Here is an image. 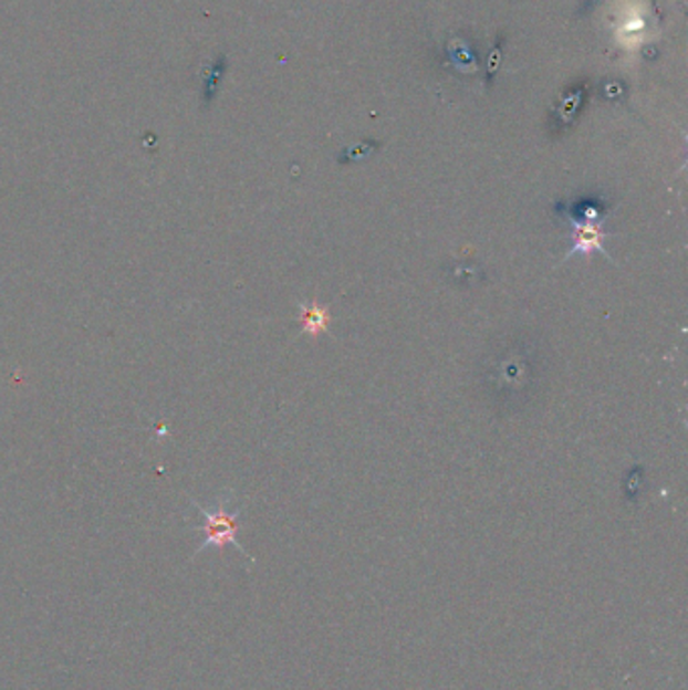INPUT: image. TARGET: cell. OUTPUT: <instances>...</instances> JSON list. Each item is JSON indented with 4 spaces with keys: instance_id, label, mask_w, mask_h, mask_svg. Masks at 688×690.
<instances>
[{
    "instance_id": "3957f363",
    "label": "cell",
    "mask_w": 688,
    "mask_h": 690,
    "mask_svg": "<svg viewBox=\"0 0 688 690\" xmlns=\"http://www.w3.org/2000/svg\"><path fill=\"white\" fill-rule=\"evenodd\" d=\"M299 325H301V334L313 335L317 337L320 334L330 332V307L322 305L317 301H301L298 305Z\"/></svg>"
},
{
    "instance_id": "6da1fadb",
    "label": "cell",
    "mask_w": 688,
    "mask_h": 690,
    "mask_svg": "<svg viewBox=\"0 0 688 690\" xmlns=\"http://www.w3.org/2000/svg\"><path fill=\"white\" fill-rule=\"evenodd\" d=\"M230 503H232V496L225 495L218 499L217 503L212 505V509H208V506L200 505V503H196L192 501V505L202 513V518H205V523L198 527V530L205 533V541L200 543V547L196 550V553H202L208 547H217V550H222V547H227V545H232V547H237L242 555H247V557H251L249 553L244 552V547H242L239 540H237V535H239V530H241V506H237V509H230Z\"/></svg>"
},
{
    "instance_id": "7a4b0ae2",
    "label": "cell",
    "mask_w": 688,
    "mask_h": 690,
    "mask_svg": "<svg viewBox=\"0 0 688 690\" xmlns=\"http://www.w3.org/2000/svg\"><path fill=\"white\" fill-rule=\"evenodd\" d=\"M570 220L572 224V237H574V244H572V251L565 254L563 261L572 259L575 254H592L594 251L606 254L608 251L604 249V242L609 237V232L604 229V220Z\"/></svg>"
}]
</instances>
